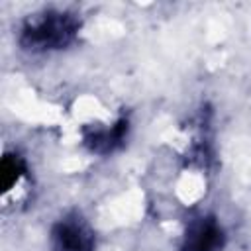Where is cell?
<instances>
[{"label":"cell","mask_w":251,"mask_h":251,"mask_svg":"<svg viewBox=\"0 0 251 251\" xmlns=\"http://www.w3.org/2000/svg\"><path fill=\"white\" fill-rule=\"evenodd\" d=\"M80 29V20L69 10H41L24 20L20 29V45L31 53L61 51L69 47Z\"/></svg>","instance_id":"obj_1"},{"label":"cell","mask_w":251,"mask_h":251,"mask_svg":"<svg viewBox=\"0 0 251 251\" xmlns=\"http://www.w3.org/2000/svg\"><path fill=\"white\" fill-rule=\"evenodd\" d=\"M53 251H94L96 235L78 214H67L57 220L49 233Z\"/></svg>","instance_id":"obj_2"},{"label":"cell","mask_w":251,"mask_h":251,"mask_svg":"<svg viewBox=\"0 0 251 251\" xmlns=\"http://www.w3.org/2000/svg\"><path fill=\"white\" fill-rule=\"evenodd\" d=\"M226 245V231L216 216L194 218L182 235L178 251H222Z\"/></svg>","instance_id":"obj_3"},{"label":"cell","mask_w":251,"mask_h":251,"mask_svg":"<svg viewBox=\"0 0 251 251\" xmlns=\"http://www.w3.org/2000/svg\"><path fill=\"white\" fill-rule=\"evenodd\" d=\"M127 131H129V122L127 118L122 116L108 127H96L84 131V145L88 147V151L96 155H110L126 143Z\"/></svg>","instance_id":"obj_4"},{"label":"cell","mask_w":251,"mask_h":251,"mask_svg":"<svg viewBox=\"0 0 251 251\" xmlns=\"http://www.w3.org/2000/svg\"><path fill=\"white\" fill-rule=\"evenodd\" d=\"M27 175V163L20 153H6L0 163V184L2 192H10Z\"/></svg>","instance_id":"obj_5"}]
</instances>
